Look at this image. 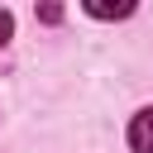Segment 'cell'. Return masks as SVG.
I'll return each instance as SVG.
<instances>
[{
  "label": "cell",
  "instance_id": "4",
  "mask_svg": "<svg viewBox=\"0 0 153 153\" xmlns=\"http://www.w3.org/2000/svg\"><path fill=\"white\" fill-rule=\"evenodd\" d=\"M38 19H43V24H57V19H62V5H38Z\"/></svg>",
  "mask_w": 153,
  "mask_h": 153
},
{
  "label": "cell",
  "instance_id": "1",
  "mask_svg": "<svg viewBox=\"0 0 153 153\" xmlns=\"http://www.w3.org/2000/svg\"><path fill=\"white\" fill-rule=\"evenodd\" d=\"M129 148L134 153H153V105L129 120Z\"/></svg>",
  "mask_w": 153,
  "mask_h": 153
},
{
  "label": "cell",
  "instance_id": "3",
  "mask_svg": "<svg viewBox=\"0 0 153 153\" xmlns=\"http://www.w3.org/2000/svg\"><path fill=\"white\" fill-rule=\"evenodd\" d=\"M10 33H14V14H10V10H0V48L10 43Z\"/></svg>",
  "mask_w": 153,
  "mask_h": 153
},
{
  "label": "cell",
  "instance_id": "2",
  "mask_svg": "<svg viewBox=\"0 0 153 153\" xmlns=\"http://www.w3.org/2000/svg\"><path fill=\"white\" fill-rule=\"evenodd\" d=\"M86 14H91V19H129V14H134V5H129V0H120V5H100V0H91V5H86Z\"/></svg>",
  "mask_w": 153,
  "mask_h": 153
}]
</instances>
